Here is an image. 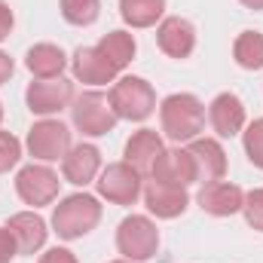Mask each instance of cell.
<instances>
[{
    "label": "cell",
    "instance_id": "cell-29",
    "mask_svg": "<svg viewBox=\"0 0 263 263\" xmlns=\"http://www.w3.org/2000/svg\"><path fill=\"white\" fill-rule=\"evenodd\" d=\"M12 25H15V15H12L9 3H6V0H0V43L12 34Z\"/></svg>",
    "mask_w": 263,
    "mask_h": 263
},
{
    "label": "cell",
    "instance_id": "cell-33",
    "mask_svg": "<svg viewBox=\"0 0 263 263\" xmlns=\"http://www.w3.org/2000/svg\"><path fill=\"white\" fill-rule=\"evenodd\" d=\"M110 263H132V260H126V257H123V260H110Z\"/></svg>",
    "mask_w": 263,
    "mask_h": 263
},
{
    "label": "cell",
    "instance_id": "cell-16",
    "mask_svg": "<svg viewBox=\"0 0 263 263\" xmlns=\"http://www.w3.org/2000/svg\"><path fill=\"white\" fill-rule=\"evenodd\" d=\"M187 150L193 156L199 184L223 181V175H227V153H223L220 141H214V138H193Z\"/></svg>",
    "mask_w": 263,
    "mask_h": 263
},
{
    "label": "cell",
    "instance_id": "cell-25",
    "mask_svg": "<svg viewBox=\"0 0 263 263\" xmlns=\"http://www.w3.org/2000/svg\"><path fill=\"white\" fill-rule=\"evenodd\" d=\"M242 144H245V153H248L251 165H257V168L263 172V117L245 126V132H242Z\"/></svg>",
    "mask_w": 263,
    "mask_h": 263
},
{
    "label": "cell",
    "instance_id": "cell-7",
    "mask_svg": "<svg viewBox=\"0 0 263 263\" xmlns=\"http://www.w3.org/2000/svg\"><path fill=\"white\" fill-rule=\"evenodd\" d=\"M59 175L46 165V162H31L25 168H18L15 175V193L25 205H34V208H43V205H52L59 199Z\"/></svg>",
    "mask_w": 263,
    "mask_h": 263
},
{
    "label": "cell",
    "instance_id": "cell-8",
    "mask_svg": "<svg viewBox=\"0 0 263 263\" xmlns=\"http://www.w3.org/2000/svg\"><path fill=\"white\" fill-rule=\"evenodd\" d=\"M25 147H28V153L37 162H59V159H65V153L70 150V129L62 120H49L46 117V120L31 126Z\"/></svg>",
    "mask_w": 263,
    "mask_h": 263
},
{
    "label": "cell",
    "instance_id": "cell-9",
    "mask_svg": "<svg viewBox=\"0 0 263 263\" xmlns=\"http://www.w3.org/2000/svg\"><path fill=\"white\" fill-rule=\"evenodd\" d=\"M28 110L37 117H52L70 107L73 101V83L67 77H52V80H34L25 92Z\"/></svg>",
    "mask_w": 263,
    "mask_h": 263
},
{
    "label": "cell",
    "instance_id": "cell-28",
    "mask_svg": "<svg viewBox=\"0 0 263 263\" xmlns=\"http://www.w3.org/2000/svg\"><path fill=\"white\" fill-rule=\"evenodd\" d=\"M15 254H18V245L12 239L9 227H0V263H9Z\"/></svg>",
    "mask_w": 263,
    "mask_h": 263
},
{
    "label": "cell",
    "instance_id": "cell-27",
    "mask_svg": "<svg viewBox=\"0 0 263 263\" xmlns=\"http://www.w3.org/2000/svg\"><path fill=\"white\" fill-rule=\"evenodd\" d=\"M242 214H245V220H248V227H251V230L263 233V187L251 190V193H245Z\"/></svg>",
    "mask_w": 263,
    "mask_h": 263
},
{
    "label": "cell",
    "instance_id": "cell-11",
    "mask_svg": "<svg viewBox=\"0 0 263 263\" xmlns=\"http://www.w3.org/2000/svg\"><path fill=\"white\" fill-rule=\"evenodd\" d=\"M162 153H165V144H162V138H159L156 132L153 129H138V132H132V138L126 141V150H123L126 159H123V162H129L141 178H150Z\"/></svg>",
    "mask_w": 263,
    "mask_h": 263
},
{
    "label": "cell",
    "instance_id": "cell-30",
    "mask_svg": "<svg viewBox=\"0 0 263 263\" xmlns=\"http://www.w3.org/2000/svg\"><path fill=\"white\" fill-rule=\"evenodd\" d=\"M40 263H77V257H73V251H67V248H49V251L40 257Z\"/></svg>",
    "mask_w": 263,
    "mask_h": 263
},
{
    "label": "cell",
    "instance_id": "cell-24",
    "mask_svg": "<svg viewBox=\"0 0 263 263\" xmlns=\"http://www.w3.org/2000/svg\"><path fill=\"white\" fill-rule=\"evenodd\" d=\"M59 6H62V18L77 28H89L101 15V0H62Z\"/></svg>",
    "mask_w": 263,
    "mask_h": 263
},
{
    "label": "cell",
    "instance_id": "cell-12",
    "mask_svg": "<svg viewBox=\"0 0 263 263\" xmlns=\"http://www.w3.org/2000/svg\"><path fill=\"white\" fill-rule=\"evenodd\" d=\"M62 175L73 187L92 184L101 175V150L95 144H73L62 159Z\"/></svg>",
    "mask_w": 263,
    "mask_h": 263
},
{
    "label": "cell",
    "instance_id": "cell-4",
    "mask_svg": "<svg viewBox=\"0 0 263 263\" xmlns=\"http://www.w3.org/2000/svg\"><path fill=\"white\" fill-rule=\"evenodd\" d=\"M70 120L86 138H101L117 126V114L110 107V98L98 89H89L70 101Z\"/></svg>",
    "mask_w": 263,
    "mask_h": 263
},
{
    "label": "cell",
    "instance_id": "cell-1",
    "mask_svg": "<svg viewBox=\"0 0 263 263\" xmlns=\"http://www.w3.org/2000/svg\"><path fill=\"white\" fill-rule=\"evenodd\" d=\"M159 123L168 141L190 144L205 129V104L190 92H175L159 104Z\"/></svg>",
    "mask_w": 263,
    "mask_h": 263
},
{
    "label": "cell",
    "instance_id": "cell-10",
    "mask_svg": "<svg viewBox=\"0 0 263 263\" xmlns=\"http://www.w3.org/2000/svg\"><path fill=\"white\" fill-rule=\"evenodd\" d=\"M156 43L168 59H190L196 49V28L181 15H168L156 25Z\"/></svg>",
    "mask_w": 263,
    "mask_h": 263
},
{
    "label": "cell",
    "instance_id": "cell-23",
    "mask_svg": "<svg viewBox=\"0 0 263 263\" xmlns=\"http://www.w3.org/2000/svg\"><path fill=\"white\" fill-rule=\"evenodd\" d=\"M233 59L245 70H260L263 67V34L260 31H242L233 43Z\"/></svg>",
    "mask_w": 263,
    "mask_h": 263
},
{
    "label": "cell",
    "instance_id": "cell-3",
    "mask_svg": "<svg viewBox=\"0 0 263 263\" xmlns=\"http://www.w3.org/2000/svg\"><path fill=\"white\" fill-rule=\"evenodd\" d=\"M110 107L117 114V120H129V123H144L153 110H156V92L144 77H120L110 86Z\"/></svg>",
    "mask_w": 263,
    "mask_h": 263
},
{
    "label": "cell",
    "instance_id": "cell-20",
    "mask_svg": "<svg viewBox=\"0 0 263 263\" xmlns=\"http://www.w3.org/2000/svg\"><path fill=\"white\" fill-rule=\"evenodd\" d=\"M25 67L37 80H52V77H62V70L67 67V55L62 52V46H55V43H37V46L28 49Z\"/></svg>",
    "mask_w": 263,
    "mask_h": 263
},
{
    "label": "cell",
    "instance_id": "cell-19",
    "mask_svg": "<svg viewBox=\"0 0 263 263\" xmlns=\"http://www.w3.org/2000/svg\"><path fill=\"white\" fill-rule=\"evenodd\" d=\"M6 227H9V233L18 245V254H37L46 245L49 230H46V220L37 211H18L6 220Z\"/></svg>",
    "mask_w": 263,
    "mask_h": 263
},
{
    "label": "cell",
    "instance_id": "cell-34",
    "mask_svg": "<svg viewBox=\"0 0 263 263\" xmlns=\"http://www.w3.org/2000/svg\"><path fill=\"white\" fill-rule=\"evenodd\" d=\"M0 123H3V104H0Z\"/></svg>",
    "mask_w": 263,
    "mask_h": 263
},
{
    "label": "cell",
    "instance_id": "cell-13",
    "mask_svg": "<svg viewBox=\"0 0 263 263\" xmlns=\"http://www.w3.org/2000/svg\"><path fill=\"white\" fill-rule=\"evenodd\" d=\"M199 208L211 217H230V214H239L242 211V202L245 193L239 184H230V181H211V184H202L199 190Z\"/></svg>",
    "mask_w": 263,
    "mask_h": 263
},
{
    "label": "cell",
    "instance_id": "cell-6",
    "mask_svg": "<svg viewBox=\"0 0 263 263\" xmlns=\"http://www.w3.org/2000/svg\"><path fill=\"white\" fill-rule=\"evenodd\" d=\"M95 187H98V196L107 199L110 205H135L144 193V178L129 162H110L95 178Z\"/></svg>",
    "mask_w": 263,
    "mask_h": 263
},
{
    "label": "cell",
    "instance_id": "cell-31",
    "mask_svg": "<svg viewBox=\"0 0 263 263\" xmlns=\"http://www.w3.org/2000/svg\"><path fill=\"white\" fill-rule=\"evenodd\" d=\"M12 70H15V62H12V59H9V55L0 49V86H3V83L12 77Z\"/></svg>",
    "mask_w": 263,
    "mask_h": 263
},
{
    "label": "cell",
    "instance_id": "cell-17",
    "mask_svg": "<svg viewBox=\"0 0 263 263\" xmlns=\"http://www.w3.org/2000/svg\"><path fill=\"white\" fill-rule=\"evenodd\" d=\"M144 205L150 214L162 217V220H172V217H181L190 205L187 196V187H172V184H159V181H150L144 187Z\"/></svg>",
    "mask_w": 263,
    "mask_h": 263
},
{
    "label": "cell",
    "instance_id": "cell-5",
    "mask_svg": "<svg viewBox=\"0 0 263 263\" xmlns=\"http://www.w3.org/2000/svg\"><path fill=\"white\" fill-rule=\"evenodd\" d=\"M117 248L132 263L150 260L159 251V230H156V223L150 217H144V214L123 217V223L117 227Z\"/></svg>",
    "mask_w": 263,
    "mask_h": 263
},
{
    "label": "cell",
    "instance_id": "cell-26",
    "mask_svg": "<svg viewBox=\"0 0 263 263\" xmlns=\"http://www.w3.org/2000/svg\"><path fill=\"white\" fill-rule=\"evenodd\" d=\"M22 159V144L12 132H0V175H6L9 168H15Z\"/></svg>",
    "mask_w": 263,
    "mask_h": 263
},
{
    "label": "cell",
    "instance_id": "cell-32",
    "mask_svg": "<svg viewBox=\"0 0 263 263\" xmlns=\"http://www.w3.org/2000/svg\"><path fill=\"white\" fill-rule=\"evenodd\" d=\"M242 6H248V9H263V0H239Z\"/></svg>",
    "mask_w": 263,
    "mask_h": 263
},
{
    "label": "cell",
    "instance_id": "cell-2",
    "mask_svg": "<svg viewBox=\"0 0 263 263\" xmlns=\"http://www.w3.org/2000/svg\"><path fill=\"white\" fill-rule=\"evenodd\" d=\"M98 223H101V202L92 193H70L52 211V230L65 242L89 236Z\"/></svg>",
    "mask_w": 263,
    "mask_h": 263
},
{
    "label": "cell",
    "instance_id": "cell-15",
    "mask_svg": "<svg viewBox=\"0 0 263 263\" xmlns=\"http://www.w3.org/2000/svg\"><path fill=\"white\" fill-rule=\"evenodd\" d=\"M150 181H159V184H172V187H190L196 184V165H193V156L187 147H165V153L159 156Z\"/></svg>",
    "mask_w": 263,
    "mask_h": 263
},
{
    "label": "cell",
    "instance_id": "cell-14",
    "mask_svg": "<svg viewBox=\"0 0 263 263\" xmlns=\"http://www.w3.org/2000/svg\"><path fill=\"white\" fill-rule=\"evenodd\" d=\"M70 67H73V77L89 86H107L120 80V70L104 59L98 46H80L70 59Z\"/></svg>",
    "mask_w": 263,
    "mask_h": 263
},
{
    "label": "cell",
    "instance_id": "cell-22",
    "mask_svg": "<svg viewBox=\"0 0 263 263\" xmlns=\"http://www.w3.org/2000/svg\"><path fill=\"white\" fill-rule=\"evenodd\" d=\"M120 15L129 28H153L165 15V0H120Z\"/></svg>",
    "mask_w": 263,
    "mask_h": 263
},
{
    "label": "cell",
    "instance_id": "cell-21",
    "mask_svg": "<svg viewBox=\"0 0 263 263\" xmlns=\"http://www.w3.org/2000/svg\"><path fill=\"white\" fill-rule=\"evenodd\" d=\"M95 46L104 52V59L117 70H126L132 65V59H135V52H138V43H135V37H132L129 31H110Z\"/></svg>",
    "mask_w": 263,
    "mask_h": 263
},
{
    "label": "cell",
    "instance_id": "cell-18",
    "mask_svg": "<svg viewBox=\"0 0 263 263\" xmlns=\"http://www.w3.org/2000/svg\"><path fill=\"white\" fill-rule=\"evenodd\" d=\"M208 123L220 138H233L245 129V104L239 95L233 92H220L211 104H208Z\"/></svg>",
    "mask_w": 263,
    "mask_h": 263
}]
</instances>
